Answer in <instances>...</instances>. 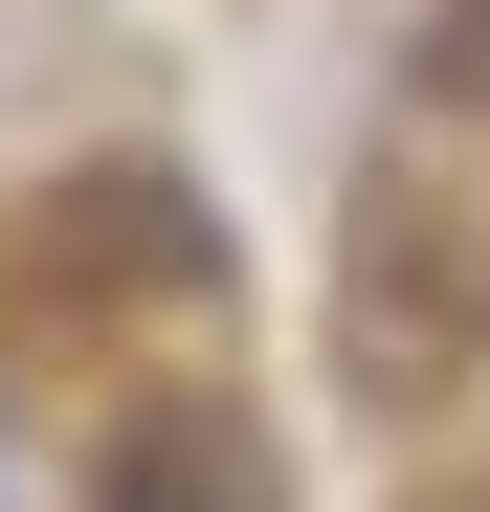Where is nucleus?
<instances>
[{"label":"nucleus","mask_w":490,"mask_h":512,"mask_svg":"<svg viewBox=\"0 0 490 512\" xmlns=\"http://www.w3.org/2000/svg\"><path fill=\"white\" fill-rule=\"evenodd\" d=\"M90 512H290V468H268L245 401H134L90 446Z\"/></svg>","instance_id":"1"}]
</instances>
